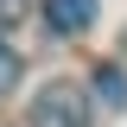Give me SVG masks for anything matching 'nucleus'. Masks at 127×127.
I'll return each mask as SVG.
<instances>
[{
    "mask_svg": "<svg viewBox=\"0 0 127 127\" xmlns=\"http://www.w3.org/2000/svg\"><path fill=\"white\" fill-rule=\"evenodd\" d=\"M26 6H32V0H0V26H13V19H26Z\"/></svg>",
    "mask_w": 127,
    "mask_h": 127,
    "instance_id": "5",
    "label": "nucleus"
},
{
    "mask_svg": "<svg viewBox=\"0 0 127 127\" xmlns=\"http://www.w3.org/2000/svg\"><path fill=\"white\" fill-rule=\"evenodd\" d=\"M95 95H102L108 108H121V102H127V76L114 70V64H102V70H95Z\"/></svg>",
    "mask_w": 127,
    "mask_h": 127,
    "instance_id": "3",
    "label": "nucleus"
},
{
    "mask_svg": "<svg viewBox=\"0 0 127 127\" xmlns=\"http://www.w3.org/2000/svg\"><path fill=\"white\" fill-rule=\"evenodd\" d=\"M13 83H19V51L6 45V38H0V95L13 89Z\"/></svg>",
    "mask_w": 127,
    "mask_h": 127,
    "instance_id": "4",
    "label": "nucleus"
},
{
    "mask_svg": "<svg viewBox=\"0 0 127 127\" xmlns=\"http://www.w3.org/2000/svg\"><path fill=\"white\" fill-rule=\"evenodd\" d=\"M38 13H45V26L57 38H76V32L95 26V0H38Z\"/></svg>",
    "mask_w": 127,
    "mask_h": 127,
    "instance_id": "2",
    "label": "nucleus"
},
{
    "mask_svg": "<svg viewBox=\"0 0 127 127\" xmlns=\"http://www.w3.org/2000/svg\"><path fill=\"white\" fill-rule=\"evenodd\" d=\"M32 127H89V89L76 83H45L32 95Z\"/></svg>",
    "mask_w": 127,
    "mask_h": 127,
    "instance_id": "1",
    "label": "nucleus"
}]
</instances>
